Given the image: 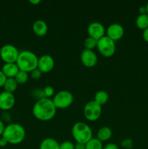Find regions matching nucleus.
Returning a JSON list of instances; mask_svg holds the SVG:
<instances>
[{
  "mask_svg": "<svg viewBox=\"0 0 148 149\" xmlns=\"http://www.w3.org/2000/svg\"><path fill=\"white\" fill-rule=\"evenodd\" d=\"M33 116L40 121H49L53 119L57 113L55 107L52 99L45 98L37 100L33 105L32 109Z\"/></svg>",
  "mask_w": 148,
  "mask_h": 149,
  "instance_id": "1",
  "label": "nucleus"
},
{
  "mask_svg": "<svg viewBox=\"0 0 148 149\" xmlns=\"http://www.w3.org/2000/svg\"><path fill=\"white\" fill-rule=\"evenodd\" d=\"M39 58L33 52L30 50H23L20 52L16 64L20 71L31 72L37 68Z\"/></svg>",
  "mask_w": 148,
  "mask_h": 149,
  "instance_id": "2",
  "label": "nucleus"
},
{
  "mask_svg": "<svg viewBox=\"0 0 148 149\" xmlns=\"http://www.w3.org/2000/svg\"><path fill=\"white\" fill-rule=\"evenodd\" d=\"M2 137H4L8 143L16 145L23 141L26 137V130L21 125L11 123L5 127Z\"/></svg>",
  "mask_w": 148,
  "mask_h": 149,
  "instance_id": "3",
  "label": "nucleus"
},
{
  "mask_svg": "<svg viewBox=\"0 0 148 149\" xmlns=\"http://www.w3.org/2000/svg\"><path fill=\"white\" fill-rule=\"evenodd\" d=\"M73 138L76 143L86 144L93 138V132L89 125L83 122H77L71 130Z\"/></svg>",
  "mask_w": 148,
  "mask_h": 149,
  "instance_id": "4",
  "label": "nucleus"
},
{
  "mask_svg": "<svg viewBox=\"0 0 148 149\" xmlns=\"http://www.w3.org/2000/svg\"><path fill=\"white\" fill-rule=\"evenodd\" d=\"M55 107L57 109H67L72 105L74 100L73 95L68 90H60L52 99Z\"/></svg>",
  "mask_w": 148,
  "mask_h": 149,
  "instance_id": "5",
  "label": "nucleus"
},
{
  "mask_svg": "<svg viewBox=\"0 0 148 149\" xmlns=\"http://www.w3.org/2000/svg\"><path fill=\"white\" fill-rule=\"evenodd\" d=\"M97 47L102 55L109 58L113 56L115 52V42L105 35L99 39Z\"/></svg>",
  "mask_w": 148,
  "mask_h": 149,
  "instance_id": "6",
  "label": "nucleus"
},
{
  "mask_svg": "<svg viewBox=\"0 0 148 149\" xmlns=\"http://www.w3.org/2000/svg\"><path fill=\"white\" fill-rule=\"evenodd\" d=\"M102 114V106L93 100L86 103L84 108V115L86 119L90 122H94L100 119Z\"/></svg>",
  "mask_w": 148,
  "mask_h": 149,
  "instance_id": "7",
  "label": "nucleus"
},
{
  "mask_svg": "<svg viewBox=\"0 0 148 149\" xmlns=\"http://www.w3.org/2000/svg\"><path fill=\"white\" fill-rule=\"evenodd\" d=\"M20 52L15 46L10 44L4 45L0 49V58L5 63H16Z\"/></svg>",
  "mask_w": 148,
  "mask_h": 149,
  "instance_id": "8",
  "label": "nucleus"
},
{
  "mask_svg": "<svg viewBox=\"0 0 148 149\" xmlns=\"http://www.w3.org/2000/svg\"><path fill=\"white\" fill-rule=\"evenodd\" d=\"M87 33L89 36L97 39V41L105 36L106 29L104 26L100 22H92L89 23L87 28Z\"/></svg>",
  "mask_w": 148,
  "mask_h": 149,
  "instance_id": "9",
  "label": "nucleus"
},
{
  "mask_svg": "<svg viewBox=\"0 0 148 149\" xmlns=\"http://www.w3.org/2000/svg\"><path fill=\"white\" fill-rule=\"evenodd\" d=\"M106 36L114 42L121 39L124 35V29L120 24L114 23L110 24L106 29Z\"/></svg>",
  "mask_w": 148,
  "mask_h": 149,
  "instance_id": "10",
  "label": "nucleus"
},
{
  "mask_svg": "<svg viewBox=\"0 0 148 149\" xmlns=\"http://www.w3.org/2000/svg\"><path fill=\"white\" fill-rule=\"evenodd\" d=\"M15 103V97L14 94L3 91L0 93V109L4 111L10 110Z\"/></svg>",
  "mask_w": 148,
  "mask_h": 149,
  "instance_id": "11",
  "label": "nucleus"
},
{
  "mask_svg": "<svg viewBox=\"0 0 148 149\" xmlns=\"http://www.w3.org/2000/svg\"><path fill=\"white\" fill-rule=\"evenodd\" d=\"M81 61L84 66L91 68L97 65L98 58L94 51L84 49L81 53Z\"/></svg>",
  "mask_w": 148,
  "mask_h": 149,
  "instance_id": "12",
  "label": "nucleus"
},
{
  "mask_svg": "<svg viewBox=\"0 0 148 149\" xmlns=\"http://www.w3.org/2000/svg\"><path fill=\"white\" fill-rule=\"evenodd\" d=\"M55 66V60L50 55H43L39 58L37 68L42 73L50 72Z\"/></svg>",
  "mask_w": 148,
  "mask_h": 149,
  "instance_id": "13",
  "label": "nucleus"
},
{
  "mask_svg": "<svg viewBox=\"0 0 148 149\" xmlns=\"http://www.w3.org/2000/svg\"><path fill=\"white\" fill-rule=\"evenodd\" d=\"M32 29L36 36H44L48 31L47 23L43 20H37L33 23Z\"/></svg>",
  "mask_w": 148,
  "mask_h": 149,
  "instance_id": "14",
  "label": "nucleus"
},
{
  "mask_svg": "<svg viewBox=\"0 0 148 149\" xmlns=\"http://www.w3.org/2000/svg\"><path fill=\"white\" fill-rule=\"evenodd\" d=\"M1 70L7 78H15L20 71L16 63H4Z\"/></svg>",
  "mask_w": 148,
  "mask_h": 149,
  "instance_id": "15",
  "label": "nucleus"
},
{
  "mask_svg": "<svg viewBox=\"0 0 148 149\" xmlns=\"http://www.w3.org/2000/svg\"><path fill=\"white\" fill-rule=\"evenodd\" d=\"M39 149H59V143L54 138H46L41 142Z\"/></svg>",
  "mask_w": 148,
  "mask_h": 149,
  "instance_id": "16",
  "label": "nucleus"
},
{
  "mask_svg": "<svg viewBox=\"0 0 148 149\" xmlns=\"http://www.w3.org/2000/svg\"><path fill=\"white\" fill-rule=\"evenodd\" d=\"M112 135H113V131L111 128L107 126H104L102 127L98 130L97 138L100 140L101 142H104L110 139Z\"/></svg>",
  "mask_w": 148,
  "mask_h": 149,
  "instance_id": "17",
  "label": "nucleus"
},
{
  "mask_svg": "<svg viewBox=\"0 0 148 149\" xmlns=\"http://www.w3.org/2000/svg\"><path fill=\"white\" fill-rule=\"evenodd\" d=\"M109 100V95L104 90H100L97 91L94 95V101L97 102V103L102 106L103 105L105 104Z\"/></svg>",
  "mask_w": 148,
  "mask_h": 149,
  "instance_id": "18",
  "label": "nucleus"
},
{
  "mask_svg": "<svg viewBox=\"0 0 148 149\" xmlns=\"http://www.w3.org/2000/svg\"><path fill=\"white\" fill-rule=\"evenodd\" d=\"M18 84L16 81L15 78H7L5 83H4V91L8 92V93H13L17 88Z\"/></svg>",
  "mask_w": 148,
  "mask_h": 149,
  "instance_id": "19",
  "label": "nucleus"
},
{
  "mask_svg": "<svg viewBox=\"0 0 148 149\" xmlns=\"http://www.w3.org/2000/svg\"><path fill=\"white\" fill-rule=\"evenodd\" d=\"M136 26L142 30L148 28V14H139L136 18Z\"/></svg>",
  "mask_w": 148,
  "mask_h": 149,
  "instance_id": "20",
  "label": "nucleus"
},
{
  "mask_svg": "<svg viewBox=\"0 0 148 149\" xmlns=\"http://www.w3.org/2000/svg\"><path fill=\"white\" fill-rule=\"evenodd\" d=\"M102 142L97 138H92L86 143V149H103Z\"/></svg>",
  "mask_w": 148,
  "mask_h": 149,
  "instance_id": "21",
  "label": "nucleus"
},
{
  "mask_svg": "<svg viewBox=\"0 0 148 149\" xmlns=\"http://www.w3.org/2000/svg\"><path fill=\"white\" fill-rule=\"evenodd\" d=\"M28 73L23 71H19L17 75L15 77L16 81H17L18 84H23L25 83H26L28 81Z\"/></svg>",
  "mask_w": 148,
  "mask_h": 149,
  "instance_id": "22",
  "label": "nucleus"
},
{
  "mask_svg": "<svg viewBox=\"0 0 148 149\" xmlns=\"http://www.w3.org/2000/svg\"><path fill=\"white\" fill-rule=\"evenodd\" d=\"M97 42L98 41L97 39L89 36V37H87L84 40V47H85V49H89V50H93L94 48L97 47Z\"/></svg>",
  "mask_w": 148,
  "mask_h": 149,
  "instance_id": "23",
  "label": "nucleus"
},
{
  "mask_svg": "<svg viewBox=\"0 0 148 149\" xmlns=\"http://www.w3.org/2000/svg\"><path fill=\"white\" fill-rule=\"evenodd\" d=\"M31 95L32 97H34V98L36 99V101H37V100H41V99H43L46 97L43 89H39V88H36L32 90Z\"/></svg>",
  "mask_w": 148,
  "mask_h": 149,
  "instance_id": "24",
  "label": "nucleus"
},
{
  "mask_svg": "<svg viewBox=\"0 0 148 149\" xmlns=\"http://www.w3.org/2000/svg\"><path fill=\"white\" fill-rule=\"evenodd\" d=\"M43 90L44 92L45 96H46V97H47V98H50L51 97L55 95V89H54L53 87H52V86H46Z\"/></svg>",
  "mask_w": 148,
  "mask_h": 149,
  "instance_id": "25",
  "label": "nucleus"
},
{
  "mask_svg": "<svg viewBox=\"0 0 148 149\" xmlns=\"http://www.w3.org/2000/svg\"><path fill=\"white\" fill-rule=\"evenodd\" d=\"M59 149H75V144L71 141H64L59 144Z\"/></svg>",
  "mask_w": 148,
  "mask_h": 149,
  "instance_id": "26",
  "label": "nucleus"
},
{
  "mask_svg": "<svg viewBox=\"0 0 148 149\" xmlns=\"http://www.w3.org/2000/svg\"><path fill=\"white\" fill-rule=\"evenodd\" d=\"M42 74H43V73L37 68H36V69L33 70L31 72H30V76L32 79H39L41 78Z\"/></svg>",
  "mask_w": 148,
  "mask_h": 149,
  "instance_id": "27",
  "label": "nucleus"
},
{
  "mask_svg": "<svg viewBox=\"0 0 148 149\" xmlns=\"http://www.w3.org/2000/svg\"><path fill=\"white\" fill-rule=\"evenodd\" d=\"M6 79H7V77H5L3 72L1 71V70H0V87H3L5 83Z\"/></svg>",
  "mask_w": 148,
  "mask_h": 149,
  "instance_id": "28",
  "label": "nucleus"
},
{
  "mask_svg": "<svg viewBox=\"0 0 148 149\" xmlns=\"http://www.w3.org/2000/svg\"><path fill=\"white\" fill-rule=\"evenodd\" d=\"M103 149H119L118 146L113 143H110L103 147Z\"/></svg>",
  "mask_w": 148,
  "mask_h": 149,
  "instance_id": "29",
  "label": "nucleus"
},
{
  "mask_svg": "<svg viewBox=\"0 0 148 149\" xmlns=\"http://www.w3.org/2000/svg\"><path fill=\"white\" fill-rule=\"evenodd\" d=\"M7 144L9 143L7 141V140H6L4 137L1 136V138H0V147H5Z\"/></svg>",
  "mask_w": 148,
  "mask_h": 149,
  "instance_id": "30",
  "label": "nucleus"
},
{
  "mask_svg": "<svg viewBox=\"0 0 148 149\" xmlns=\"http://www.w3.org/2000/svg\"><path fill=\"white\" fill-rule=\"evenodd\" d=\"M4 129H5V126H4V122H3V121L1 119H0V137L2 136Z\"/></svg>",
  "mask_w": 148,
  "mask_h": 149,
  "instance_id": "31",
  "label": "nucleus"
},
{
  "mask_svg": "<svg viewBox=\"0 0 148 149\" xmlns=\"http://www.w3.org/2000/svg\"><path fill=\"white\" fill-rule=\"evenodd\" d=\"M142 36H143V39H145V42H148V28H147L146 29L143 30Z\"/></svg>",
  "mask_w": 148,
  "mask_h": 149,
  "instance_id": "32",
  "label": "nucleus"
},
{
  "mask_svg": "<svg viewBox=\"0 0 148 149\" xmlns=\"http://www.w3.org/2000/svg\"><path fill=\"white\" fill-rule=\"evenodd\" d=\"M75 149H86V144L76 143L75 144Z\"/></svg>",
  "mask_w": 148,
  "mask_h": 149,
  "instance_id": "33",
  "label": "nucleus"
},
{
  "mask_svg": "<svg viewBox=\"0 0 148 149\" xmlns=\"http://www.w3.org/2000/svg\"><path fill=\"white\" fill-rule=\"evenodd\" d=\"M139 12L140 14H146L147 13L146 6H141V7L139 8Z\"/></svg>",
  "mask_w": 148,
  "mask_h": 149,
  "instance_id": "34",
  "label": "nucleus"
},
{
  "mask_svg": "<svg viewBox=\"0 0 148 149\" xmlns=\"http://www.w3.org/2000/svg\"><path fill=\"white\" fill-rule=\"evenodd\" d=\"M29 2L33 4H38L41 2L40 0H29Z\"/></svg>",
  "mask_w": 148,
  "mask_h": 149,
  "instance_id": "35",
  "label": "nucleus"
},
{
  "mask_svg": "<svg viewBox=\"0 0 148 149\" xmlns=\"http://www.w3.org/2000/svg\"><path fill=\"white\" fill-rule=\"evenodd\" d=\"M146 8H147V14H148V2L146 4Z\"/></svg>",
  "mask_w": 148,
  "mask_h": 149,
  "instance_id": "36",
  "label": "nucleus"
}]
</instances>
